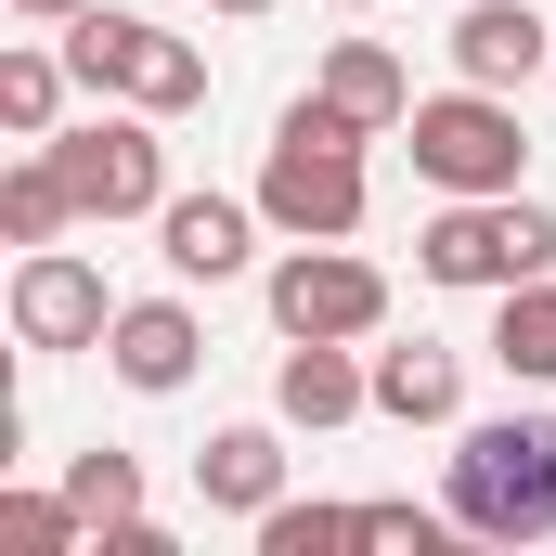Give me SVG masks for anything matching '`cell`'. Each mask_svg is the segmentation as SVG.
Here are the masks:
<instances>
[{
    "label": "cell",
    "instance_id": "6da1fadb",
    "mask_svg": "<svg viewBox=\"0 0 556 556\" xmlns=\"http://www.w3.org/2000/svg\"><path fill=\"white\" fill-rule=\"evenodd\" d=\"M363 117H337L324 91H298L273 117V155H260V220L285 247H350L363 233Z\"/></svg>",
    "mask_w": 556,
    "mask_h": 556
},
{
    "label": "cell",
    "instance_id": "7a4b0ae2",
    "mask_svg": "<svg viewBox=\"0 0 556 556\" xmlns=\"http://www.w3.org/2000/svg\"><path fill=\"white\" fill-rule=\"evenodd\" d=\"M453 531L466 544H544L556 531V415H479L453 440Z\"/></svg>",
    "mask_w": 556,
    "mask_h": 556
},
{
    "label": "cell",
    "instance_id": "3957f363",
    "mask_svg": "<svg viewBox=\"0 0 556 556\" xmlns=\"http://www.w3.org/2000/svg\"><path fill=\"white\" fill-rule=\"evenodd\" d=\"M415 273L453 298H505V285L556 273V207L531 194H440V220L415 233Z\"/></svg>",
    "mask_w": 556,
    "mask_h": 556
},
{
    "label": "cell",
    "instance_id": "277c9868",
    "mask_svg": "<svg viewBox=\"0 0 556 556\" xmlns=\"http://www.w3.org/2000/svg\"><path fill=\"white\" fill-rule=\"evenodd\" d=\"M415 181L440 194H518V168H531V130H518V91H479V78H453V91H415Z\"/></svg>",
    "mask_w": 556,
    "mask_h": 556
},
{
    "label": "cell",
    "instance_id": "5b68a950",
    "mask_svg": "<svg viewBox=\"0 0 556 556\" xmlns=\"http://www.w3.org/2000/svg\"><path fill=\"white\" fill-rule=\"evenodd\" d=\"M65 78H78L91 104L117 91V104H142V117H194V104H207V52L168 39V26H142V13H104V0L65 26Z\"/></svg>",
    "mask_w": 556,
    "mask_h": 556
},
{
    "label": "cell",
    "instance_id": "8992f818",
    "mask_svg": "<svg viewBox=\"0 0 556 556\" xmlns=\"http://www.w3.org/2000/svg\"><path fill=\"white\" fill-rule=\"evenodd\" d=\"M52 168H65L78 220H155V207H168V142H155V117H142V104L52 130Z\"/></svg>",
    "mask_w": 556,
    "mask_h": 556
},
{
    "label": "cell",
    "instance_id": "52a82bcc",
    "mask_svg": "<svg viewBox=\"0 0 556 556\" xmlns=\"http://www.w3.org/2000/svg\"><path fill=\"white\" fill-rule=\"evenodd\" d=\"M260 298H273V337H376L389 324V273L350 247H285Z\"/></svg>",
    "mask_w": 556,
    "mask_h": 556
},
{
    "label": "cell",
    "instance_id": "ba28073f",
    "mask_svg": "<svg viewBox=\"0 0 556 556\" xmlns=\"http://www.w3.org/2000/svg\"><path fill=\"white\" fill-rule=\"evenodd\" d=\"M13 337H26V350H104V337H117L104 273H91L78 247H26V260H13Z\"/></svg>",
    "mask_w": 556,
    "mask_h": 556
},
{
    "label": "cell",
    "instance_id": "9c48e42d",
    "mask_svg": "<svg viewBox=\"0 0 556 556\" xmlns=\"http://www.w3.org/2000/svg\"><path fill=\"white\" fill-rule=\"evenodd\" d=\"M155 260L181 285H233L260 260V194H168L155 207Z\"/></svg>",
    "mask_w": 556,
    "mask_h": 556
},
{
    "label": "cell",
    "instance_id": "30bf717a",
    "mask_svg": "<svg viewBox=\"0 0 556 556\" xmlns=\"http://www.w3.org/2000/svg\"><path fill=\"white\" fill-rule=\"evenodd\" d=\"M273 415H285V427H350V415H376V363H363V337H285Z\"/></svg>",
    "mask_w": 556,
    "mask_h": 556
},
{
    "label": "cell",
    "instance_id": "8fae6325",
    "mask_svg": "<svg viewBox=\"0 0 556 556\" xmlns=\"http://www.w3.org/2000/svg\"><path fill=\"white\" fill-rule=\"evenodd\" d=\"M104 363H117V389L168 402V389H194L207 337H194V311H181V298H117V337H104Z\"/></svg>",
    "mask_w": 556,
    "mask_h": 556
},
{
    "label": "cell",
    "instance_id": "7c38bea8",
    "mask_svg": "<svg viewBox=\"0 0 556 556\" xmlns=\"http://www.w3.org/2000/svg\"><path fill=\"white\" fill-rule=\"evenodd\" d=\"M544 13H531V0H466V13H453V78H479V91H531V78H544Z\"/></svg>",
    "mask_w": 556,
    "mask_h": 556
},
{
    "label": "cell",
    "instance_id": "4fadbf2b",
    "mask_svg": "<svg viewBox=\"0 0 556 556\" xmlns=\"http://www.w3.org/2000/svg\"><path fill=\"white\" fill-rule=\"evenodd\" d=\"M194 492H207L220 518H273V505H285V440H273V427H207Z\"/></svg>",
    "mask_w": 556,
    "mask_h": 556
},
{
    "label": "cell",
    "instance_id": "5bb4252c",
    "mask_svg": "<svg viewBox=\"0 0 556 556\" xmlns=\"http://www.w3.org/2000/svg\"><path fill=\"white\" fill-rule=\"evenodd\" d=\"M311 91H324L337 117H363V130H376V142H389V130H402V117H415V78H402V52H389V39H337Z\"/></svg>",
    "mask_w": 556,
    "mask_h": 556
},
{
    "label": "cell",
    "instance_id": "9a60e30c",
    "mask_svg": "<svg viewBox=\"0 0 556 556\" xmlns=\"http://www.w3.org/2000/svg\"><path fill=\"white\" fill-rule=\"evenodd\" d=\"M453 402H466V363H453L440 337L376 350V415H389V427H453Z\"/></svg>",
    "mask_w": 556,
    "mask_h": 556
},
{
    "label": "cell",
    "instance_id": "2e32d148",
    "mask_svg": "<svg viewBox=\"0 0 556 556\" xmlns=\"http://www.w3.org/2000/svg\"><path fill=\"white\" fill-rule=\"evenodd\" d=\"M492 363H505L518 389H556V273H531V285L492 298Z\"/></svg>",
    "mask_w": 556,
    "mask_h": 556
},
{
    "label": "cell",
    "instance_id": "e0dca14e",
    "mask_svg": "<svg viewBox=\"0 0 556 556\" xmlns=\"http://www.w3.org/2000/svg\"><path fill=\"white\" fill-rule=\"evenodd\" d=\"M65 91H78L65 52H39V39L0 52V130H13V142H52V130H65Z\"/></svg>",
    "mask_w": 556,
    "mask_h": 556
},
{
    "label": "cell",
    "instance_id": "ac0fdd59",
    "mask_svg": "<svg viewBox=\"0 0 556 556\" xmlns=\"http://www.w3.org/2000/svg\"><path fill=\"white\" fill-rule=\"evenodd\" d=\"M0 233H13V247H65V233H78V194H65V168H52V142L13 155V181H0Z\"/></svg>",
    "mask_w": 556,
    "mask_h": 556
},
{
    "label": "cell",
    "instance_id": "d6986e66",
    "mask_svg": "<svg viewBox=\"0 0 556 556\" xmlns=\"http://www.w3.org/2000/svg\"><path fill=\"white\" fill-rule=\"evenodd\" d=\"M65 505L91 531H130L142 518V453H65Z\"/></svg>",
    "mask_w": 556,
    "mask_h": 556
},
{
    "label": "cell",
    "instance_id": "ffe728a7",
    "mask_svg": "<svg viewBox=\"0 0 556 556\" xmlns=\"http://www.w3.org/2000/svg\"><path fill=\"white\" fill-rule=\"evenodd\" d=\"M0 544H13V556H78L91 518H78L65 492H0Z\"/></svg>",
    "mask_w": 556,
    "mask_h": 556
},
{
    "label": "cell",
    "instance_id": "44dd1931",
    "mask_svg": "<svg viewBox=\"0 0 556 556\" xmlns=\"http://www.w3.org/2000/svg\"><path fill=\"white\" fill-rule=\"evenodd\" d=\"M337 544H363V505H298L285 492L273 518H260V556H337Z\"/></svg>",
    "mask_w": 556,
    "mask_h": 556
},
{
    "label": "cell",
    "instance_id": "7402d4cb",
    "mask_svg": "<svg viewBox=\"0 0 556 556\" xmlns=\"http://www.w3.org/2000/svg\"><path fill=\"white\" fill-rule=\"evenodd\" d=\"M453 531V505H363V544H402V556H427Z\"/></svg>",
    "mask_w": 556,
    "mask_h": 556
},
{
    "label": "cell",
    "instance_id": "603a6c76",
    "mask_svg": "<svg viewBox=\"0 0 556 556\" xmlns=\"http://www.w3.org/2000/svg\"><path fill=\"white\" fill-rule=\"evenodd\" d=\"M13 13H26V26H78L91 0H13Z\"/></svg>",
    "mask_w": 556,
    "mask_h": 556
},
{
    "label": "cell",
    "instance_id": "cb8c5ba5",
    "mask_svg": "<svg viewBox=\"0 0 556 556\" xmlns=\"http://www.w3.org/2000/svg\"><path fill=\"white\" fill-rule=\"evenodd\" d=\"M207 13H233V26H247V13H273V0H207Z\"/></svg>",
    "mask_w": 556,
    "mask_h": 556
},
{
    "label": "cell",
    "instance_id": "d4e9b609",
    "mask_svg": "<svg viewBox=\"0 0 556 556\" xmlns=\"http://www.w3.org/2000/svg\"><path fill=\"white\" fill-rule=\"evenodd\" d=\"M324 13H376V0H324Z\"/></svg>",
    "mask_w": 556,
    "mask_h": 556
}]
</instances>
